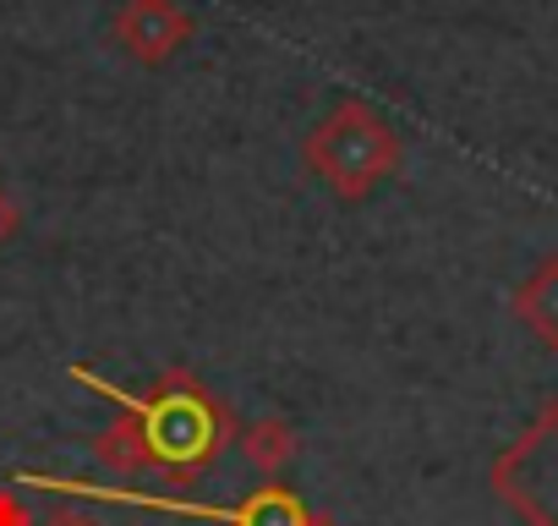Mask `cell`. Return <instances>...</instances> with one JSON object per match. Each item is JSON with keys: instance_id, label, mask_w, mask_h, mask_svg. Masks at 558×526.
Segmentation results:
<instances>
[{"instance_id": "1", "label": "cell", "mask_w": 558, "mask_h": 526, "mask_svg": "<svg viewBox=\"0 0 558 526\" xmlns=\"http://www.w3.org/2000/svg\"><path fill=\"white\" fill-rule=\"evenodd\" d=\"M72 379L88 384L94 395H110V401L143 428V444H148V455H154V471L197 477V471H208V466L225 455V444L235 439L230 411H225L192 373H181V368L165 373L159 390H148V395H132V390L99 379L94 368H72Z\"/></svg>"}, {"instance_id": "2", "label": "cell", "mask_w": 558, "mask_h": 526, "mask_svg": "<svg viewBox=\"0 0 558 526\" xmlns=\"http://www.w3.org/2000/svg\"><path fill=\"white\" fill-rule=\"evenodd\" d=\"M12 482L34 493H66L83 504H132V510H159V515H192V521H219V526H307L313 510L291 488H257L241 504H197V499H170V493H143V488H110V482H83V477H50V471H17Z\"/></svg>"}, {"instance_id": "3", "label": "cell", "mask_w": 558, "mask_h": 526, "mask_svg": "<svg viewBox=\"0 0 558 526\" xmlns=\"http://www.w3.org/2000/svg\"><path fill=\"white\" fill-rule=\"evenodd\" d=\"M307 165L340 192V198H367L384 176L400 165V138L367 110V105H340L313 138H307Z\"/></svg>"}, {"instance_id": "4", "label": "cell", "mask_w": 558, "mask_h": 526, "mask_svg": "<svg viewBox=\"0 0 558 526\" xmlns=\"http://www.w3.org/2000/svg\"><path fill=\"white\" fill-rule=\"evenodd\" d=\"M493 482L531 526H558V406L498 461Z\"/></svg>"}, {"instance_id": "5", "label": "cell", "mask_w": 558, "mask_h": 526, "mask_svg": "<svg viewBox=\"0 0 558 526\" xmlns=\"http://www.w3.org/2000/svg\"><path fill=\"white\" fill-rule=\"evenodd\" d=\"M116 39L126 45V56L154 67V61L175 56L192 39V17L175 7V0H132V7H121V17H116Z\"/></svg>"}, {"instance_id": "6", "label": "cell", "mask_w": 558, "mask_h": 526, "mask_svg": "<svg viewBox=\"0 0 558 526\" xmlns=\"http://www.w3.org/2000/svg\"><path fill=\"white\" fill-rule=\"evenodd\" d=\"M514 319H520L547 351H558V258H547L542 270L514 291Z\"/></svg>"}, {"instance_id": "7", "label": "cell", "mask_w": 558, "mask_h": 526, "mask_svg": "<svg viewBox=\"0 0 558 526\" xmlns=\"http://www.w3.org/2000/svg\"><path fill=\"white\" fill-rule=\"evenodd\" d=\"M235 444H241V455H246L263 477H279V471L296 461V450H302V439H296V428H291L286 417H257V422H246V428L235 433Z\"/></svg>"}, {"instance_id": "8", "label": "cell", "mask_w": 558, "mask_h": 526, "mask_svg": "<svg viewBox=\"0 0 558 526\" xmlns=\"http://www.w3.org/2000/svg\"><path fill=\"white\" fill-rule=\"evenodd\" d=\"M94 455L110 466V471H154V455H148V444H143V428L121 411V422L116 428H105L99 439H94Z\"/></svg>"}, {"instance_id": "9", "label": "cell", "mask_w": 558, "mask_h": 526, "mask_svg": "<svg viewBox=\"0 0 558 526\" xmlns=\"http://www.w3.org/2000/svg\"><path fill=\"white\" fill-rule=\"evenodd\" d=\"M0 526H39V515H34L12 488H0Z\"/></svg>"}, {"instance_id": "10", "label": "cell", "mask_w": 558, "mask_h": 526, "mask_svg": "<svg viewBox=\"0 0 558 526\" xmlns=\"http://www.w3.org/2000/svg\"><path fill=\"white\" fill-rule=\"evenodd\" d=\"M17 225H23V214H17V203L0 192V247H7L12 236H17Z\"/></svg>"}, {"instance_id": "11", "label": "cell", "mask_w": 558, "mask_h": 526, "mask_svg": "<svg viewBox=\"0 0 558 526\" xmlns=\"http://www.w3.org/2000/svg\"><path fill=\"white\" fill-rule=\"evenodd\" d=\"M39 526H99L88 510H56V515H45Z\"/></svg>"}, {"instance_id": "12", "label": "cell", "mask_w": 558, "mask_h": 526, "mask_svg": "<svg viewBox=\"0 0 558 526\" xmlns=\"http://www.w3.org/2000/svg\"><path fill=\"white\" fill-rule=\"evenodd\" d=\"M307 526H340V521H335V515H318V510H313V521H307Z\"/></svg>"}]
</instances>
